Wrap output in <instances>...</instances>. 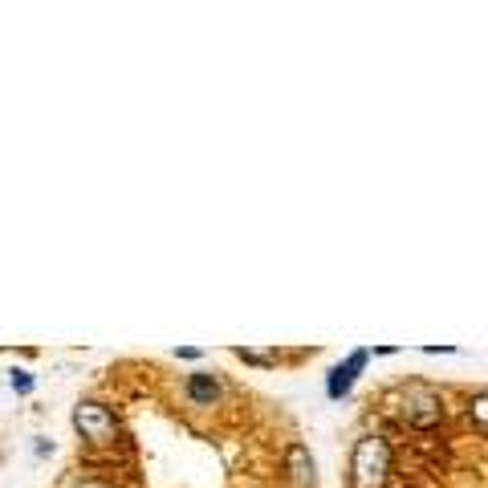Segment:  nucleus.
Returning <instances> with one entry per match:
<instances>
[{
	"instance_id": "f257e3e1",
	"label": "nucleus",
	"mask_w": 488,
	"mask_h": 488,
	"mask_svg": "<svg viewBox=\"0 0 488 488\" xmlns=\"http://www.w3.org/2000/svg\"><path fill=\"white\" fill-rule=\"evenodd\" d=\"M391 481V444L383 436H363L350 456V488H387Z\"/></svg>"
},
{
	"instance_id": "f03ea898",
	"label": "nucleus",
	"mask_w": 488,
	"mask_h": 488,
	"mask_svg": "<svg viewBox=\"0 0 488 488\" xmlns=\"http://www.w3.org/2000/svg\"><path fill=\"white\" fill-rule=\"evenodd\" d=\"M399 415H403V423L428 431L444 419V399H440V391H431L428 383H407V387H399Z\"/></svg>"
},
{
	"instance_id": "7ed1b4c3",
	"label": "nucleus",
	"mask_w": 488,
	"mask_h": 488,
	"mask_svg": "<svg viewBox=\"0 0 488 488\" xmlns=\"http://www.w3.org/2000/svg\"><path fill=\"white\" fill-rule=\"evenodd\" d=\"M74 428H78V436L86 440V444H98V448L119 440V419H114V411L111 407H102V403H94V399L74 407Z\"/></svg>"
},
{
	"instance_id": "20e7f679",
	"label": "nucleus",
	"mask_w": 488,
	"mask_h": 488,
	"mask_svg": "<svg viewBox=\"0 0 488 488\" xmlns=\"http://www.w3.org/2000/svg\"><path fill=\"white\" fill-rule=\"evenodd\" d=\"M375 355H391V350L383 346V350H355V355H346V363H338L330 375H325V395H330V399H346L350 387L358 383V375H363Z\"/></svg>"
},
{
	"instance_id": "39448f33",
	"label": "nucleus",
	"mask_w": 488,
	"mask_h": 488,
	"mask_svg": "<svg viewBox=\"0 0 488 488\" xmlns=\"http://www.w3.org/2000/svg\"><path fill=\"white\" fill-rule=\"evenodd\" d=\"M285 481H289V488H318V464H313V456L305 444H289Z\"/></svg>"
},
{
	"instance_id": "423d86ee",
	"label": "nucleus",
	"mask_w": 488,
	"mask_h": 488,
	"mask_svg": "<svg viewBox=\"0 0 488 488\" xmlns=\"http://www.w3.org/2000/svg\"><path fill=\"white\" fill-rule=\"evenodd\" d=\"M184 391H187V399H192L196 407H212L216 399H220V378L207 375V370H196V375H187Z\"/></svg>"
},
{
	"instance_id": "0eeeda50",
	"label": "nucleus",
	"mask_w": 488,
	"mask_h": 488,
	"mask_svg": "<svg viewBox=\"0 0 488 488\" xmlns=\"http://www.w3.org/2000/svg\"><path fill=\"white\" fill-rule=\"evenodd\" d=\"M468 419H472V428L488 436V391H476L472 399H468Z\"/></svg>"
},
{
	"instance_id": "6e6552de",
	"label": "nucleus",
	"mask_w": 488,
	"mask_h": 488,
	"mask_svg": "<svg viewBox=\"0 0 488 488\" xmlns=\"http://www.w3.org/2000/svg\"><path fill=\"white\" fill-rule=\"evenodd\" d=\"M61 488H111V484L98 481V476H90V472H69L66 481H61Z\"/></svg>"
},
{
	"instance_id": "1a4fd4ad",
	"label": "nucleus",
	"mask_w": 488,
	"mask_h": 488,
	"mask_svg": "<svg viewBox=\"0 0 488 488\" xmlns=\"http://www.w3.org/2000/svg\"><path fill=\"white\" fill-rule=\"evenodd\" d=\"M8 383H13L16 395H29L33 391V375H29V370H13V375H8Z\"/></svg>"
}]
</instances>
